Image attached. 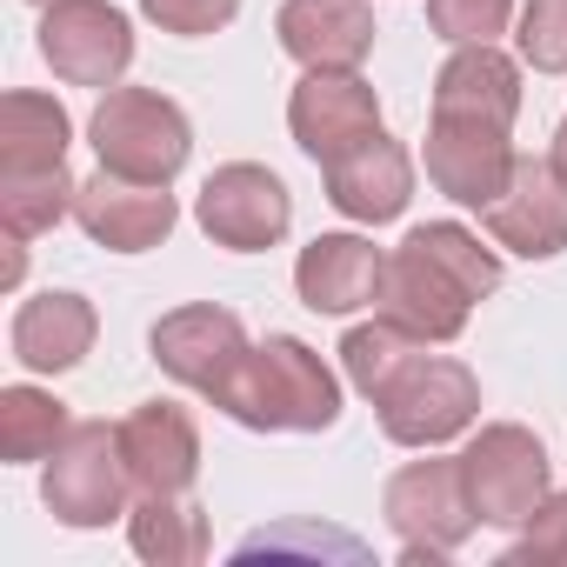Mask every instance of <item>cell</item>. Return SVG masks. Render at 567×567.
<instances>
[{
    "mask_svg": "<svg viewBox=\"0 0 567 567\" xmlns=\"http://www.w3.org/2000/svg\"><path fill=\"white\" fill-rule=\"evenodd\" d=\"M507 567H567V494H547L527 520H520V540L501 554Z\"/></svg>",
    "mask_w": 567,
    "mask_h": 567,
    "instance_id": "obj_28",
    "label": "cell"
},
{
    "mask_svg": "<svg viewBox=\"0 0 567 567\" xmlns=\"http://www.w3.org/2000/svg\"><path fill=\"white\" fill-rule=\"evenodd\" d=\"M214 408L254 434H328L341 421V381L334 368L295 341V334H267L260 348L240 354V368L220 381Z\"/></svg>",
    "mask_w": 567,
    "mask_h": 567,
    "instance_id": "obj_2",
    "label": "cell"
},
{
    "mask_svg": "<svg viewBox=\"0 0 567 567\" xmlns=\"http://www.w3.org/2000/svg\"><path fill=\"white\" fill-rule=\"evenodd\" d=\"M94 334H101V315L87 295H68V288H48L34 301H21L14 315V361L28 374H74L87 354H94Z\"/></svg>",
    "mask_w": 567,
    "mask_h": 567,
    "instance_id": "obj_18",
    "label": "cell"
},
{
    "mask_svg": "<svg viewBox=\"0 0 567 567\" xmlns=\"http://www.w3.org/2000/svg\"><path fill=\"white\" fill-rule=\"evenodd\" d=\"M87 141H94L101 167H114L127 181H154V187H174V174L194 154V127H187L181 101H167L154 87H107L87 121Z\"/></svg>",
    "mask_w": 567,
    "mask_h": 567,
    "instance_id": "obj_3",
    "label": "cell"
},
{
    "mask_svg": "<svg viewBox=\"0 0 567 567\" xmlns=\"http://www.w3.org/2000/svg\"><path fill=\"white\" fill-rule=\"evenodd\" d=\"M127 540L154 567H194V560H207L214 527H207V514L187 494H141L127 507Z\"/></svg>",
    "mask_w": 567,
    "mask_h": 567,
    "instance_id": "obj_22",
    "label": "cell"
},
{
    "mask_svg": "<svg viewBox=\"0 0 567 567\" xmlns=\"http://www.w3.org/2000/svg\"><path fill=\"white\" fill-rule=\"evenodd\" d=\"M68 401H54L48 388H0V461H14V467H28V461H48L61 441H68Z\"/></svg>",
    "mask_w": 567,
    "mask_h": 567,
    "instance_id": "obj_23",
    "label": "cell"
},
{
    "mask_svg": "<svg viewBox=\"0 0 567 567\" xmlns=\"http://www.w3.org/2000/svg\"><path fill=\"white\" fill-rule=\"evenodd\" d=\"M288 134L308 161H341L368 134H381V94L361 81V68H308L288 94Z\"/></svg>",
    "mask_w": 567,
    "mask_h": 567,
    "instance_id": "obj_10",
    "label": "cell"
},
{
    "mask_svg": "<svg viewBox=\"0 0 567 567\" xmlns=\"http://www.w3.org/2000/svg\"><path fill=\"white\" fill-rule=\"evenodd\" d=\"M74 121L54 94L14 87L0 101V174H34V167H68Z\"/></svg>",
    "mask_w": 567,
    "mask_h": 567,
    "instance_id": "obj_21",
    "label": "cell"
},
{
    "mask_svg": "<svg viewBox=\"0 0 567 567\" xmlns=\"http://www.w3.org/2000/svg\"><path fill=\"white\" fill-rule=\"evenodd\" d=\"M147 354H154V368H161L167 381H181V388H194V394L214 401L220 381H227V374L240 368V354H247V328H240L234 308L194 301V308H174V315L154 321Z\"/></svg>",
    "mask_w": 567,
    "mask_h": 567,
    "instance_id": "obj_11",
    "label": "cell"
},
{
    "mask_svg": "<svg viewBox=\"0 0 567 567\" xmlns=\"http://www.w3.org/2000/svg\"><path fill=\"white\" fill-rule=\"evenodd\" d=\"M74 194L81 181L68 167H34V174H0V227L34 240L48 227H61L74 214Z\"/></svg>",
    "mask_w": 567,
    "mask_h": 567,
    "instance_id": "obj_24",
    "label": "cell"
},
{
    "mask_svg": "<svg viewBox=\"0 0 567 567\" xmlns=\"http://www.w3.org/2000/svg\"><path fill=\"white\" fill-rule=\"evenodd\" d=\"M141 14L161 28V34H181V41H200V34H220L240 0H141Z\"/></svg>",
    "mask_w": 567,
    "mask_h": 567,
    "instance_id": "obj_29",
    "label": "cell"
},
{
    "mask_svg": "<svg viewBox=\"0 0 567 567\" xmlns=\"http://www.w3.org/2000/svg\"><path fill=\"white\" fill-rule=\"evenodd\" d=\"M381 514H388V527L401 534V560H408V567L447 560V554L467 547V534L481 527V520H474V501H467V481H461V454H454V461H408V467L388 481Z\"/></svg>",
    "mask_w": 567,
    "mask_h": 567,
    "instance_id": "obj_6",
    "label": "cell"
},
{
    "mask_svg": "<svg viewBox=\"0 0 567 567\" xmlns=\"http://www.w3.org/2000/svg\"><path fill=\"white\" fill-rule=\"evenodd\" d=\"M274 34L301 68H361L374 54V8L368 0H288Z\"/></svg>",
    "mask_w": 567,
    "mask_h": 567,
    "instance_id": "obj_20",
    "label": "cell"
},
{
    "mask_svg": "<svg viewBox=\"0 0 567 567\" xmlns=\"http://www.w3.org/2000/svg\"><path fill=\"white\" fill-rule=\"evenodd\" d=\"M461 481H467V501H474V520L481 527H520L547 494V447L534 441V427L520 421H487L467 447H461Z\"/></svg>",
    "mask_w": 567,
    "mask_h": 567,
    "instance_id": "obj_7",
    "label": "cell"
},
{
    "mask_svg": "<svg viewBox=\"0 0 567 567\" xmlns=\"http://www.w3.org/2000/svg\"><path fill=\"white\" fill-rule=\"evenodd\" d=\"M28 8H54V0H28Z\"/></svg>",
    "mask_w": 567,
    "mask_h": 567,
    "instance_id": "obj_31",
    "label": "cell"
},
{
    "mask_svg": "<svg viewBox=\"0 0 567 567\" xmlns=\"http://www.w3.org/2000/svg\"><path fill=\"white\" fill-rule=\"evenodd\" d=\"M194 220L227 254H267V247L288 240V227H295V194L260 161H227V167H214L200 181Z\"/></svg>",
    "mask_w": 567,
    "mask_h": 567,
    "instance_id": "obj_8",
    "label": "cell"
},
{
    "mask_svg": "<svg viewBox=\"0 0 567 567\" xmlns=\"http://www.w3.org/2000/svg\"><path fill=\"white\" fill-rule=\"evenodd\" d=\"M121 427L134 494H187L200 481V427L181 401H141Z\"/></svg>",
    "mask_w": 567,
    "mask_h": 567,
    "instance_id": "obj_15",
    "label": "cell"
},
{
    "mask_svg": "<svg viewBox=\"0 0 567 567\" xmlns=\"http://www.w3.org/2000/svg\"><path fill=\"white\" fill-rule=\"evenodd\" d=\"M514 48L534 74H567V0H527Z\"/></svg>",
    "mask_w": 567,
    "mask_h": 567,
    "instance_id": "obj_27",
    "label": "cell"
},
{
    "mask_svg": "<svg viewBox=\"0 0 567 567\" xmlns=\"http://www.w3.org/2000/svg\"><path fill=\"white\" fill-rule=\"evenodd\" d=\"M127 494H134V474H127V454H121V427L74 421L68 441L41 467L48 514L61 527H107V520L127 514Z\"/></svg>",
    "mask_w": 567,
    "mask_h": 567,
    "instance_id": "obj_4",
    "label": "cell"
},
{
    "mask_svg": "<svg viewBox=\"0 0 567 567\" xmlns=\"http://www.w3.org/2000/svg\"><path fill=\"white\" fill-rule=\"evenodd\" d=\"M374 414H381V434L394 447H441L481 421V381L447 354H414L374 394Z\"/></svg>",
    "mask_w": 567,
    "mask_h": 567,
    "instance_id": "obj_5",
    "label": "cell"
},
{
    "mask_svg": "<svg viewBox=\"0 0 567 567\" xmlns=\"http://www.w3.org/2000/svg\"><path fill=\"white\" fill-rule=\"evenodd\" d=\"M434 114L514 127V114H520V61H507L494 41L454 48L441 61V74H434Z\"/></svg>",
    "mask_w": 567,
    "mask_h": 567,
    "instance_id": "obj_19",
    "label": "cell"
},
{
    "mask_svg": "<svg viewBox=\"0 0 567 567\" xmlns=\"http://www.w3.org/2000/svg\"><path fill=\"white\" fill-rule=\"evenodd\" d=\"M41 61L68 87H121L134 68V28L107 0H54L41 8Z\"/></svg>",
    "mask_w": 567,
    "mask_h": 567,
    "instance_id": "obj_9",
    "label": "cell"
},
{
    "mask_svg": "<svg viewBox=\"0 0 567 567\" xmlns=\"http://www.w3.org/2000/svg\"><path fill=\"white\" fill-rule=\"evenodd\" d=\"M514 21V0H427V28L447 48H474V41H501Z\"/></svg>",
    "mask_w": 567,
    "mask_h": 567,
    "instance_id": "obj_26",
    "label": "cell"
},
{
    "mask_svg": "<svg viewBox=\"0 0 567 567\" xmlns=\"http://www.w3.org/2000/svg\"><path fill=\"white\" fill-rule=\"evenodd\" d=\"M381 274H388V254L368 234H315L295 260V295L315 315H354V308H374Z\"/></svg>",
    "mask_w": 567,
    "mask_h": 567,
    "instance_id": "obj_16",
    "label": "cell"
},
{
    "mask_svg": "<svg viewBox=\"0 0 567 567\" xmlns=\"http://www.w3.org/2000/svg\"><path fill=\"white\" fill-rule=\"evenodd\" d=\"M74 220H81V234H87L94 247H107V254H147V247H161V240L174 234L181 207H174L167 187H154V181H127V174L101 167L94 181H81V194H74Z\"/></svg>",
    "mask_w": 567,
    "mask_h": 567,
    "instance_id": "obj_12",
    "label": "cell"
},
{
    "mask_svg": "<svg viewBox=\"0 0 567 567\" xmlns=\"http://www.w3.org/2000/svg\"><path fill=\"white\" fill-rule=\"evenodd\" d=\"M514 141H507V127H487V121H447V114H434L427 121V181L454 200V207H487V200H501V187H507V174H514Z\"/></svg>",
    "mask_w": 567,
    "mask_h": 567,
    "instance_id": "obj_13",
    "label": "cell"
},
{
    "mask_svg": "<svg viewBox=\"0 0 567 567\" xmlns=\"http://www.w3.org/2000/svg\"><path fill=\"white\" fill-rule=\"evenodd\" d=\"M481 220H487L494 247H507V254H520V260H554V254H567V187H560L554 167L534 161V154L514 161L501 200H487Z\"/></svg>",
    "mask_w": 567,
    "mask_h": 567,
    "instance_id": "obj_14",
    "label": "cell"
},
{
    "mask_svg": "<svg viewBox=\"0 0 567 567\" xmlns=\"http://www.w3.org/2000/svg\"><path fill=\"white\" fill-rule=\"evenodd\" d=\"M328 200L348 220H361V227L401 220L408 200H414V161H408V147L388 141V134H368L341 161H328Z\"/></svg>",
    "mask_w": 567,
    "mask_h": 567,
    "instance_id": "obj_17",
    "label": "cell"
},
{
    "mask_svg": "<svg viewBox=\"0 0 567 567\" xmlns=\"http://www.w3.org/2000/svg\"><path fill=\"white\" fill-rule=\"evenodd\" d=\"M494 288H501V254L481 247V234H467L461 220H427L388 254L374 315L408 328L421 348H441L461 341L474 301H487Z\"/></svg>",
    "mask_w": 567,
    "mask_h": 567,
    "instance_id": "obj_1",
    "label": "cell"
},
{
    "mask_svg": "<svg viewBox=\"0 0 567 567\" xmlns=\"http://www.w3.org/2000/svg\"><path fill=\"white\" fill-rule=\"evenodd\" d=\"M421 354V341L408 334V328H394L388 315H374V321H361V328H348V341H341V368H348V381H354V394H381L408 361Z\"/></svg>",
    "mask_w": 567,
    "mask_h": 567,
    "instance_id": "obj_25",
    "label": "cell"
},
{
    "mask_svg": "<svg viewBox=\"0 0 567 567\" xmlns=\"http://www.w3.org/2000/svg\"><path fill=\"white\" fill-rule=\"evenodd\" d=\"M547 167H554V181L567 187V121L554 127V141H547Z\"/></svg>",
    "mask_w": 567,
    "mask_h": 567,
    "instance_id": "obj_30",
    "label": "cell"
}]
</instances>
